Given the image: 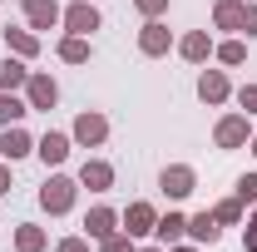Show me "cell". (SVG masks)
Returning <instances> with one entry per match:
<instances>
[{
	"label": "cell",
	"instance_id": "cell-13",
	"mask_svg": "<svg viewBox=\"0 0 257 252\" xmlns=\"http://www.w3.org/2000/svg\"><path fill=\"white\" fill-rule=\"evenodd\" d=\"M30 154H35V139L20 124L0 129V158H5V163H20V158H30Z\"/></svg>",
	"mask_w": 257,
	"mask_h": 252
},
{
	"label": "cell",
	"instance_id": "cell-29",
	"mask_svg": "<svg viewBox=\"0 0 257 252\" xmlns=\"http://www.w3.org/2000/svg\"><path fill=\"white\" fill-rule=\"evenodd\" d=\"M237 104H242V114L252 119L257 114V84H242V89H237Z\"/></svg>",
	"mask_w": 257,
	"mask_h": 252
},
{
	"label": "cell",
	"instance_id": "cell-16",
	"mask_svg": "<svg viewBox=\"0 0 257 252\" xmlns=\"http://www.w3.org/2000/svg\"><path fill=\"white\" fill-rule=\"evenodd\" d=\"M242 5H247V0H218V5H213V30L242 35Z\"/></svg>",
	"mask_w": 257,
	"mask_h": 252
},
{
	"label": "cell",
	"instance_id": "cell-11",
	"mask_svg": "<svg viewBox=\"0 0 257 252\" xmlns=\"http://www.w3.org/2000/svg\"><path fill=\"white\" fill-rule=\"evenodd\" d=\"M109 232H119V213H114L109 203H94V208L84 213V237H89V242H104Z\"/></svg>",
	"mask_w": 257,
	"mask_h": 252
},
{
	"label": "cell",
	"instance_id": "cell-33",
	"mask_svg": "<svg viewBox=\"0 0 257 252\" xmlns=\"http://www.w3.org/2000/svg\"><path fill=\"white\" fill-rule=\"evenodd\" d=\"M15 188V183H10V163H5V158H0V198H5V193Z\"/></svg>",
	"mask_w": 257,
	"mask_h": 252
},
{
	"label": "cell",
	"instance_id": "cell-32",
	"mask_svg": "<svg viewBox=\"0 0 257 252\" xmlns=\"http://www.w3.org/2000/svg\"><path fill=\"white\" fill-rule=\"evenodd\" d=\"M242 247H247V252H257V218L242 227Z\"/></svg>",
	"mask_w": 257,
	"mask_h": 252
},
{
	"label": "cell",
	"instance_id": "cell-19",
	"mask_svg": "<svg viewBox=\"0 0 257 252\" xmlns=\"http://www.w3.org/2000/svg\"><path fill=\"white\" fill-rule=\"evenodd\" d=\"M154 237H159L163 247L183 242V237H188V218H183V213H163V218H159V227H154Z\"/></svg>",
	"mask_w": 257,
	"mask_h": 252
},
{
	"label": "cell",
	"instance_id": "cell-8",
	"mask_svg": "<svg viewBox=\"0 0 257 252\" xmlns=\"http://www.w3.org/2000/svg\"><path fill=\"white\" fill-rule=\"evenodd\" d=\"M173 50V30L163 25V20H144V30H139V55H149V60H163Z\"/></svg>",
	"mask_w": 257,
	"mask_h": 252
},
{
	"label": "cell",
	"instance_id": "cell-26",
	"mask_svg": "<svg viewBox=\"0 0 257 252\" xmlns=\"http://www.w3.org/2000/svg\"><path fill=\"white\" fill-rule=\"evenodd\" d=\"M99 252H139V247H134V237H128L124 227H119V232H109V237L99 242Z\"/></svg>",
	"mask_w": 257,
	"mask_h": 252
},
{
	"label": "cell",
	"instance_id": "cell-25",
	"mask_svg": "<svg viewBox=\"0 0 257 252\" xmlns=\"http://www.w3.org/2000/svg\"><path fill=\"white\" fill-rule=\"evenodd\" d=\"M213 218L223 222V227H237V222H242V198H237V193H232V198H223V203L213 208Z\"/></svg>",
	"mask_w": 257,
	"mask_h": 252
},
{
	"label": "cell",
	"instance_id": "cell-36",
	"mask_svg": "<svg viewBox=\"0 0 257 252\" xmlns=\"http://www.w3.org/2000/svg\"><path fill=\"white\" fill-rule=\"evenodd\" d=\"M247 149H252V158H257V134H252V144H247Z\"/></svg>",
	"mask_w": 257,
	"mask_h": 252
},
{
	"label": "cell",
	"instance_id": "cell-37",
	"mask_svg": "<svg viewBox=\"0 0 257 252\" xmlns=\"http://www.w3.org/2000/svg\"><path fill=\"white\" fill-rule=\"evenodd\" d=\"M252 218H257V203H252Z\"/></svg>",
	"mask_w": 257,
	"mask_h": 252
},
{
	"label": "cell",
	"instance_id": "cell-34",
	"mask_svg": "<svg viewBox=\"0 0 257 252\" xmlns=\"http://www.w3.org/2000/svg\"><path fill=\"white\" fill-rule=\"evenodd\" d=\"M168 252H198V242H173Z\"/></svg>",
	"mask_w": 257,
	"mask_h": 252
},
{
	"label": "cell",
	"instance_id": "cell-15",
	"mask_svg": "<svg viewBox=\"0 0 257 252\" xmlns=\"http://www.w3.org/2000/svg\"><path fill=\"white\" fill-rule=\"evenodd\" d=\"M5 50H10V55H20V60H35V55H40V35L30 30V25H15V30H10V25H5Z\"/></svg>",
	"mask_w": 257,
	"mask_h": 252
},
{
	"label": "cell",
	"instance_id": "cell-3",
	"mask_svg": "<svg viewBox=\"0 0 257 252\" xmlns=\"http://www.w3.org/2000/svg\"><path fill=\"white\" fill-rule=\"evenodd\" d=\"M60 25H64V35H94V30H104V15H99L94 0H74V5H64Z\"/></svg>",
	"mask_w": 257,
	"mask_h": 252
},
{
	"label": "cell",
	"instance_id": "cell-1",
	"mask_svg": "<svg viewBox=\"0 0 257 252\" xmlns=\"http://www.w3.org/2000/svg\"><path fill=\"white\" fill-rule=\"evenodd\" d=\"M74 198H79V178H69V173H50L45 188H40V208H45L50 218H64V213L74 208Z\"/></svg>",
	"mask_w": 257,
	"mask_h": 252
},
{
	"label": "cell",
	"instance_id": "cell-20",
	"mask_svg": "<svg viewBox=\"0 0 257 252\" xmlns=\"http://www.w3.org/2000/svg\"><path fill=\"white\" fill-rule=\"evenodd\" d=\"M25 79H30V69H25L20 55H5V60H0V89L15 94V89H25Z\"/></svg>",
	"mask_w": 257,
	"mask_h": 252
},
{
	"label": "cell",
	"instance_id": "cell-10",
	"mask_svg": "<svg viewBox=\"0 0 257 252\" xmlns=\"http://www.w3.org/2000/svg\"><path fill=\"white\" fill-rule=\"evenodd\" d=\"M69 149H74V139L60 134V129H50V134H40V139H35V154L45 158V168H60L64 158H69Z\"/></svg>",
	"mask_w": 257,
	"mask_h": 252
},
{
	"label": "cell",
	"instance_id": "cell-12",
	"mask_svg": "<svg viewBox=\"0 0 257 252\" xmlns=\"http://www.w3.org/2000/svg\"><path fill=\"white\" fill-rule=\"evenodd\" d=\"M79 188L109 193V188H114V163H104V158H84V163H79Z\"/></svg>",
	"mask_w": 257,
	"mask_h": 252
},
{
	"label": "cell",
	"instance_id": "cell-6",
	"mask_svg": "<svg viewBox=\"0 0 257 252\" xmlns=\"http://www.w3.org/2000/svg\"><path fill=\"white\" fill-rule=\"evenodd\" d=\"M69 139H74L79 149H99V144L109 139V119H104L99 109H84V114L74 119V129H69Z\"/></svg>",
	"mask_w": 257,
	"mask_h": 252
},
{
	"label": "cell",
	"instance_id": "cell-23",
	"mask_svg": "<svg viewBox=\"0 0 257 252\" xmlns=\"http://www.w3.org/2000/svg\"><path fill=\"white\" fill-rule=\"evenodd\" d=\"M25 114H30V104H25V99H20V94H10V89H0V129L20 124Z\"/></svg>",
	"mask_w": 257,
	"mask_h": 252
},
{
	"label": "cell",
	"instance_id": "cell-35",
	"mask_svg": "<svg viewBox=\"0 0 257 252\" xmlns=\"http://www.w3.org/2000/svg\"><path fill=\"white\" fill-rule=\"evenodd\" d=\"M139 252H168V247H163V242H159V247H139Z\"/></svg>",
	"mask_w": 257,
	"mask_h": 252
},
{
	"label": "cell",
	"instance_id": "cell-21",
	"mask_svg": "<svg viewBox=\"0 0 257 252\" xmlns=\"http://www.w3.org/2000/svg\"><path fill=\"white\" fill-rule=\"evenodd\" d=\"M45 247H50V232L45 227H35V222L15 227V252H45Z\"/></svg>",
	"mask_w": 257,
	"mask_h": 252
},
{
	"label": "cell",
	"instance_id": "cell-2",
	"mask_svg": "<svg viewBox=\"0 0 257 252\" xmlns=\"http://www.w3.org/2000/svg\"><path fill=\"white\" fill-rule=\"evenodd\" d=\"M213 144H218L223 154L247 149V144H252V124H247V114H242V109H237V114H223V119L213 124Z\"/></svg>",
	"mask_w": 257,
	"mask_h": 252
},
{
	"label": "cell",
	"instance_id": "cell-17",
	"mask_svg": "<svg viewBox=\"0 0 257 252\" xmlns=\"http://www.w3.org/2000/svg\"><path fill=\"white\" fill-rule=\"evenodd\" d=\"M188 237L198 242V247H203V242L213 247V242L223 237V222H218L213 213H208V208H203V213H193V218H188Z\"/></svg>",
	"mask_w": 257,
	"mask_h": 252
},
{
	"label": "cell",
	"instance_id": "cell-5",
	"mask_svg": "<svg viewBox=\"0 0 257 252\" xmlns=\"http://www.w3.org/2000/svg\"><path fill=\"white\" fill-rule=\"evenodd\" d=\"M159 188L168 203H183V198H193V188H198V173H193L188 163H168L159 173Z\"/></svg>",
	"mask_w": 257,
	"mask_h": 252
},
{
	"label": "cell",
	"instance_id": "cell-30",
	"mask_svg": "<svg viewBox=\"0 0 257 252\" xmlns=\"http://www.w3.org/2000/svg\"><path fill=\"white\" fill-rule=\"evenodd\" d=\"M242 35L257 40V0H252V5H242Z\"/></svg>",
	"mask_w": 257,
	"mask_h": 252
},
{
	"label": "cell",
	"instance_id": "cell-9",
	"mask_svg": "<svg viewBox=\"0 0 257 252\" xmlns=\"http://www.w3.org/2000/svg\"><path fill=\"white\" fill-rule=\"evenodd\" d=\"M20 15H25L30 30H55L64 10H60V0H20Z\"/></svg>",
	"mask_w": 257,
	"mask_h": 252
},
{
	"label": "cell",
	"instance_id": "cell-31",
	"mask_svg": "<svg viewBox=\"0 0 257 252\" xmlns=\"http://www.w3.org/2000/svg\"><path fill=\"white\" fill-rule=\"evenodd\" d=\"M55 252H89V237H60Z\"/></svg>",
	"mask_w": 257,
	"mask_h": 252
},
{
	"label": "cell",
	"instance_id": "cell-18",
	"mask_svg": "<svg viewBox=\"0 0 257 252\" xmlns=\"http://www.w3.org/2000/svg\"><path fill=\"white\" fill-rule=\"evenodd\" d=\"M178 55H183L188 64H203L208 55H213V35L208 30H188L183 40H178Z\"/></svg>",
	"mask_w": 257,
	"mask_h": 252
},
{
	"label": "cell",
	"instance_id": "cell-4",
	"mask_svg": "<svg viewBox=\"0 0 257 252\" xmlns=\"http://www.w3.org/2000/svg\"><path fill=\"white\" fill-rule=\"evenodd\" d=\"M25 104H30L35 114H50V109L60 104V84H55L45 69H30V79H25Z\"/></svg>",
	"mask_w": 257,
	"mask_h": 252
},
{
	"label": "cell",
	"instance_id": "cell-28",
	"mask_svg": "<svg viewBox=\"0 0 257 252\" xmlns=\"http://www.w3.org/2000/svg\"><path fill=\"white\" fill-rule=\"evenodd\" d=\"M237 198H242V208H247V203H257V173H242V178H237Z\"/></svg>",
	"mask_w": 257,
	"mask_h": 252
},
{
	"label": "cell",
	"instance_id": "cell-14",
	"mask_svg": "<svg viewBox=\"0 0 257 252\" xmlns=\"http://www.w3.org/2000/svg\"><path fill=\"white\" fill-rule=\"evenodd\" d=\"M227 94H232V84H227V69H203L198 74V99L203 104H227Z\"/></svg>",
	"mask_w": 257,
	"mask_h": 252
},
{
	"label": "cell",
	"instance_id": "cell-7",
	"mask_svg": "<svg viewBox=\"0 0 257 252\" xmlns=\"http://www.w3.org/2000/svg\"><path fill=\"white\" fill-rule=\"evenodd\" d=\"M119 222H124V232H128V237H149V232L159 227V208L139 198V203H128L124 213H119Z\"/></svg>",
	"mask_w": 257,
	"mask_h": 252
},
{
	"label": "cell",
	"instance_id": "cell-22",
	"mask_svg": "<svg viewBox=\"0 0 257 252\" xmlns=\"http://www.w3.org/2000/svg\"><path fill=\"white\" fill-rule=\"evenodd\" d=\"M89 55H94L89 50V35H64L60 40V60L64 64H89Z\"/></svg>",
	"mask_w": 257,
	"mask_h": 252
},
{
	"label": "cell",
	"instance_id": "cell-24",
	"mask_svg": "<svg viewBox=\"0 0 257 252\" xmlns=\"http://www.w3.org/2000/svg\"><path fill=\"white\" fill-rule=\"evenodd\" d=\"M213 55H218V64H227V69H237V64L247 60V45L232 35V40H223V45H213Z\"/></svg>",
	"mask_w": 257,
	"mask_h": 252
},
{
	"label": "cell",
	"instance_id": "cell-27",
	"mask_svg": "<svg viewBox=\"0 0 257 252\" xmlns=\"http://www.w3.org/2000/svg\"><path fill=\"white\" fill-rule=\"evenodd\" d=\"M134 10H139L144 20H163V15H168V0H134Z\"/></svg>",
	"mask_w": 257,
	"mask_h": 252
}]
</instances>
